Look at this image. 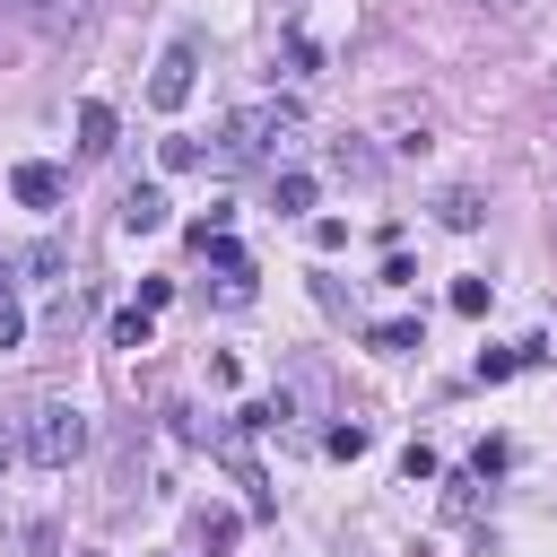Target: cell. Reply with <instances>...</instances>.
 <instances>
[{
	"label": "cell",
	"instance_id": "obj_1",
	"mask_svg": "<svg viewBox=\"0 0 557 557\" xmlns=\"http://www.w3.org/2000/svg\"><path fill=\"white\" fill-rule=\"evenodd\" d=\"M17 453H26L35 470H70V461L87 453V409H78V400H35L26 426H17Z\"/></svg>",
	"mask_w": 557,
	"mask_h": 557
},
{
	"label": "cell",
	"instance_id": "obj_2",
	"mask_svg": "<svg viewBox=\"0 0 557 557\" xmlns=\"http://www.w3.org/2000/svg\"><path fill=\"white\" fill-rule=\"evenodd\" d=\"M296 122H305V113H296L287 96H252V104H235V113H226V131H218V148H226L235 165H252V157H270V148H287V139H296Z\"/></svg>",
	"mask_w": 557,
	"mask_h": 557
},
{
	"label": "cell",
	"instance_id": "obj_3",
	"mask_svg": "<svg viewBox=\"0 0 557 557\" xmlns=\"http://www.w3.org/2000/svg\"><path fill=\"white\" fill-rule=\"evenodd\" d=\"M374 139H383L392 157H426V148H435V104H418V96H383V104H374Z\"/></svg>",
	"mask_w": 557,
	"mask_h": 557
},
{
	"label": "cell",
	"instance_id": "obj_4",
	"mask_svg": "<svg viewBox=\"0 0 557 557\" xmlns=\"http://www.w3.org/2000/svg\"><path fill=\"white\" fill-rule=\"evenodd\" d=\"M191 78H200V44H191V35H174V44L157 52V78H148V104H165V113H174V104L191 96Z\"/></svg>",
	"mask_w": 557,
	"mask_h": 557
},
{
	"label": "cell",
	"instance_id": "obj_5",
	"mask_svg": "<svg viewBox=\"0 0 557 557\" xmlns=\"http://www.w3.org/2000/svg\"><path fill=\"white\" fill-rule=\"evenodd\" d=\"M165 209H174V200H165L157 183H131V191H122V235H157Z\"/></svg>",
	"mask_w": 557,
	"mask_h": 557
},
{
	"label": "cell",
	"instance_id": "obj_6",
	"mask_svg": "<svg viewBox=\"0 0 557 557\" xmlns=\"http://www.w3.org/2000/svg\"><path fill=\"white\" fill-rule=\"evenodd\" d=\"M9 191H17L26 209H52V200H61V174H52V165H17V174H9Z\"/></svg>",
	"mask_w": 557,
	"mask_h": 557
},
{
	"label": "cell",
	"instance_id": "obj_7",
	"mask_svg": "<svg viewBox=\"0 0 557 557\" xmlns=\"http://www.w3.org/2000/svg\"><path fill=\"white\" fill-rule=\"evenodd\" d=\"M435 218H444L453 235H470V226H479L487 209H479V191H470V183H453V191H435Z\"/></svg>",
	"mask_w": 557,
	"mask_h": 557
},
{
	"label": "cell",
	"instance_id": "obj_8",
	"mask_svg": "<svg viewBox=\"0 0 557 557\" xmlns=\"http://www.w3.org/2000/svg\"><path fill=\"white\" fill-rule=\"evenodd\" d=\"M87 9H96V0H26V17H35L44 35H70V26H87Z\"/></svg>",
	"mask_w": 557,
	"mask_h": 557
},
{
	"label": "cell",
	"instance_id": "obj_9",
	"mask_svg": "<svg viewBox=\"0 0 557 557\" xmlns=\"http://www.w3.org/2000/svg\"><path fill=\"white\" fill-rule=\"evenodd\" d=\"M113 131H122V122H113V104H78V148H87V157H104V148H113Z\"/></svg>",
	"mask_w": 557,
	"mask_h": 557
},
{
	"label": "cell",
	"instance_id": "obj_10",
	"mask_svg": "<svg viewBox=\"0 0 557 557\" xmlns=\"http://www.w3.org/2000/svg\"><path fill=\"white\" fill-rule=\"evenodd\" d=\"M270 209H287V218L313 209V174H278V183H270Z\"/></svg>",
	"mask_w": 557,
	"mask_h": 557
},
{
	"label": "cell",
	"instance_id": "obj_11",
	"mask_svg": "<svg viewBox=\"0 0 557 557\" xmlns=\"http://www.w3.org/2000/svg\"><path fill=\"white\" fill-rule=\"evenodd\" d=\"M366 339H374V348H383V357H409V348H418V322H374V331H366Z\"/></svg>",
	"mask_w": 557,
	"mask_h": 557
},
{
	"label": "cell",
	"instance_id": "obj_12",
	"mask_svg": "<svg viewBox=\"0 0 557 557\" xmlns=\"http://www.w3.org/2000/svg\"><path fill=\"white\" fill-rule=\"evenodd\" d=\"M17 339H26V313H17V287L0 278V348H17Z\"/></svg>",
	"mask_w": 557,
	"mask_h": 557
},
{
	"label": "cell",
	"instance_id": "obj_13",
	"mask_svg": "<svg viewBox=\"0 0 557 557\" xmlns=\"http://www.w3.org/2000/svg\"><path fill=\"white\" fill-rule=\"evenodd\" d=\"M113 339H122V348H148V305H131V313H113Z\"/></svg>",
	"mask_w": 557,
	"mask_h": 557
},
{
	"label": "cell",
	"instance_id": "obj_14",
	"mask_svg": "<svg viewBox=\"0 0 557 557\" xmlns=\"http://www.w3.org/2000/svg\"><path fill=\"white\" fill-rule=\"evenodd\" d=\"M453 313H487V278H461L453 287Z\"/></svg>",
	"mask_w": 557,
	"mask_h": 557
},
{
	"label": "cell",
	"instance_id": "obj_15",
	"mask_svg": "<svg viewBox=\"0 0 557 557\" xmlns=\"http://www.w3.org/2000/svg\"><path fill=\"white\" fill-rule=\"evenodd\" d=\"M470 9H487V17H531L540 0H470Z\"/></svg>",
	"mask_w": 557,
	"mask_h": 557
},
{
	"label": "cell",
	"instance_id": "obj_16",
	"mask_svg": "<svg viewBox=\"0 0 557 557\" xmlns=\"http://www.w3.org/2000/svg\"><path fill=\"white\" fill-rule=\"evenodd\" d=\"M9 461H17V435H9V426H0V470H9Z\"/></svg>",
	"mask_w": 557,
	"mask_h": 557
}]
</instances>
